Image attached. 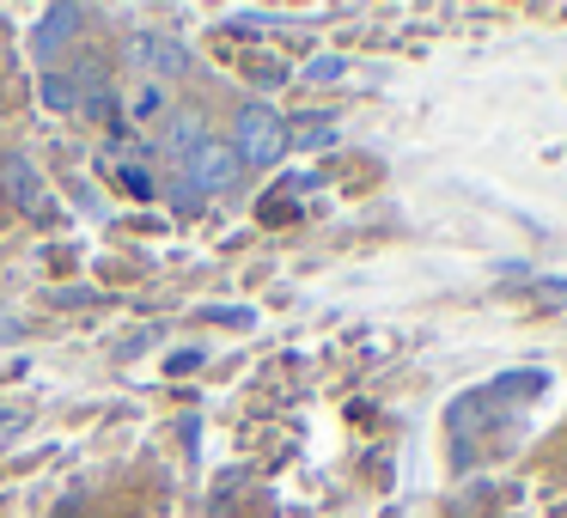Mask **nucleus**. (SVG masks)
<instances>
[{"mask_svg": "<svg viewBox=\"0 0 567 518\" xmlns=\"http://www.w3.org/2000/svg\"><path fill=\"white\" fill-rule=\"evenodd\" d=\"M281 147H287L281 116H275L269 104H245V116H238V141H233L238 165H269V159H281Z\"/></svg>", "mask_w": 567, "mask_h": 518, "instance_id": "nucleus-1", "label": "nucleus"}, {"mask_svg": "<svg viewBox=\"0 0 567 518\" xmlns=\"http://www.w3.org/2000/svg\"><path fill=\"white\" fill-rule=\"evenodd\" d=\"M233 177H238V153L233 147H214V141H208V147L189 159V189L177 201H196V196H208V189H226Z\"/></svg>", "mask_w": 567, "mask_h": 518, "instance_id": "nucleus-2", "label": "nucleus"}, {"mask_svg": "<svg viewBox=\"0 0 567 518\" xmlns=\"http://www.w3.org/2000/svg\"><path fill=\"white\" fill-rule=\"evenodd\" d=\"M128 55H135L141 68H153V74H165V80H177V74L189 68V50H184V43L153 38V31H147V38H135V43H128Z\"/></svg>", "mask_w": 567, "mask_h": 518, "instance_id": "nucleus-3", "label": "nucleus"}, {"mask_svg": "<svg viewBox=\"0 0 567 518\" xmlns=\"http://www.w3.org/2000/svg\"><path fill=\"white\" fill-rule=\"evenodd\" d=\"M74 25H80V7H50V13H43V25H38V38H31V50L55 55L68 38H74Z\"/></svg>", "mask_w": 567, "mask_h": 518, "instance_id": "nucleus-4", "label": "nucleus"}, {"mask_svg": "<svg viewBox=\"0 0 567 518\" xmlns=\"http://www.w3.org/2000/svg\"><path fill=\"white\" fill-rule=\"evenodd\" d=\"M202 147H208L202 123H196V116H177V123H172V135H165V153H172V159H196Z\"/></svg>", "mask_w": 567, "mask_h": 518, "instance_id": "nucleus-5", "label": "nucleus"}, {"mask_svg": "<svg viewBox=\"0 0 567 518\" xmlns=\"http://www.w3.org/2000/svg\"><path fill=\"white\" fill-rule=\"evenodd\" d=\"M0 177H7V189H13V201H25V208H38V184H31V165L25 159H19V153H13V159H0Z\"/></svg>", "mask_w": 567, "mask_h": 518, "instance_id": "nucleus-6", "label": "nucleus"}, {"mask_svg": "<svg viewBox=\"0 0 567 518\" xmlns=\"http://www.w3.org/2000/svg\"><path fill=\"white\" fill-rule=\"evenodd\" d=\"M43 104H55V111H68V104H74V86H68V74H50V80H43Z\"/></svg>", "mask_w": 567, "mask_h": 518, "instance_id": "nucleus-7", "label": "nucleus"}, {"mask_svg": "<svg viewBox=\"0 0 567 518\" xmlns=\"http://www.w3.org/2000/svg\"><path fill=\"white\" fill-rule=\"evenodd\" d=\"M306 74H311V80H336V74H342V55H318Z\"/></svg>", "mask_w": 567, "mask_h": 518, "instance_id": "nucleus-8", "label": "nucleus"}, {"mask_svg": "<svg viewBox=\"0 0 567 518\" xmlns=\"http://www.w3.org/2000/svg\"><path fill=\"white\" fill-rule=\"evenodd\" d=\"M153 111H159V92L147 86V92H141V99H135V116H153Z\"/></svg>", "mask_w": 567, "mask_h": 518, "instance_id": "nucleus-9", "label": "nucleus"}]
</instances>
